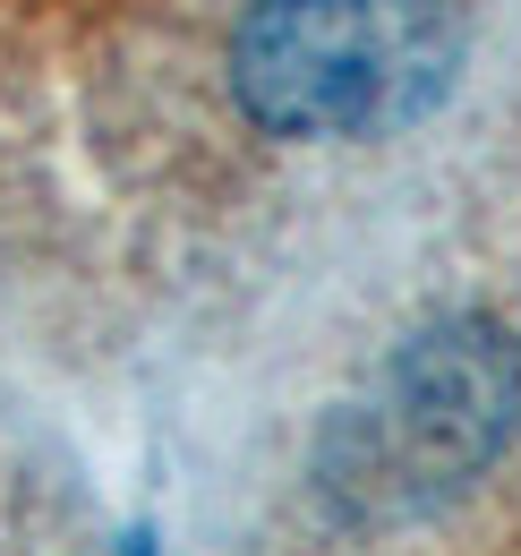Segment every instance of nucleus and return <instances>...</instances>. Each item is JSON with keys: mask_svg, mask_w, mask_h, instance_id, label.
<instances>
[{"mask_svg": "<svg viewBox=\"0 0 521 556\" xmlns=\"http://www.w3.org/2000/svg\"><path fill=\"white\" fill-rule=\"evenodd\" d=\"M521 428V343L487 317H436L333 403L317 488L342 522H410L479 480Z\"/></svg>", "mask_w": 521, "mask_h": 556, "instance_id": "nucleus-1", "label": "nucleus"}, {"mask_svg": "<svg viewBox=\"0 0 521 556\" xmlns=\"http://www.w3.org/2000/svg\"><path fill=\"white\" fill-rule=\"evenodd\" d=\"M445 0H249L231 94L274 138H393L454 86Z\"/></svg>", "mask_w": 521, "mask_h": 556, "instance_id": "nucleus-2", "label": "nucleus"}]
</instances>
